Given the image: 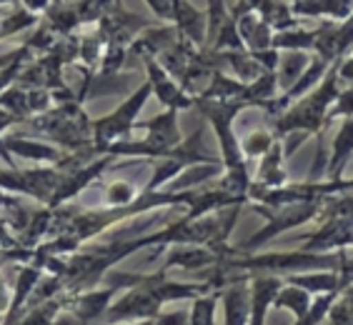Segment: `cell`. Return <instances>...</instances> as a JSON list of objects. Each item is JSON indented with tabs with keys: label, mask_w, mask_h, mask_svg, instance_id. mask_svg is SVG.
I'll return each instance as SVG.
<instances>
[{
	"label": "cell",
	"mask_w": 353,
	"mask_h": 325,
	"mask_svg": "<svg viewBox=\"0 0 353 325\" xmlns=\"http://www.w3.org/2000/svg\"><path fill=\"white\" fill-rule=\"evenodd\" d=\"M299 268H328L339 271V255H311V253H271V255H251V258H225L218 271H271L288 273Z\"/></svg>",
	"instance_id": "cell-3"
},
{
	"label": "cell",
	"mask_w": 353,
	"mask_h": 325,
	"mask_svg": "<svg viewBox=\"0 0 353 325\" xmlns=\"http://www.w3.org/2000/svg\"><path fill=\"white\" fill-rule=\"evenodd\" d=\"M58 180H61V170H0V188L6 190H15V193H26V196L41 198V200H48L53 198L55 188H58Z\"/></svg>",
	"instance_id": "cell-7"
},
{
	"label": "cell",
	"mask_w": 353,
	"mask_h": 325,
	"mask_svg": "<svg viewBox=\"0 0 353 325\" xmlns=\"http://www.w3.org/2000/svg\"><path fill=\"white\" fill-rule=\"evenodd\" d=\"M276 143V138L271 136V133H265V130H256V133H251V136L243 140V148H241V153L248 158H256V156H263V153H268L271 150V145Z\"/></svg>",
	"instance_id": "cell-21"
},
{
	"label": "cell",
	"mask_w": 353,
	"mask_h": 325,
	"mask_svg": "<svg viewBox=\"0 0 353 325\" xmlns=\"http://www.w3.org/2000/svg\"><path fill=\"white\" fill-rule=\"evenodd\" d=\"M273 305L276 308H288V311L296 315V318H303L308 311H311V293L301 291V288H293V285H288L285 291H281L279 295H276V300H273Z\"/></svg>",
	"instance_id": "cell-16"
},
{
	"label": "cell",
	"mask_w": 353,
	"mask_h": 325,
	"mask_svg": "<svg viewBox=\"0 0 353 325\" xmlns=\"http://www.w3.org/2000/svg\"><path fill=\"white\" fill-rule=\"evenodd\" d=\"M293 13H306V15H319L328 13L331 18H351L353 15V3H296L291 6Z\"/></svg>",
	"instance_id": "cell-17"
},
{
	"label": "cell",
	"mask_w": 353,
	"mask_h": 325,
	"mask_svg": "<svg viewBox=\"0 0 353 325\" xmlns=\"http://www.w3.org/2000/svg\"><path fill=\"white\" fill-rule=\"evenodd\" d=\"M238 30H241V35L245 38V43L251 45L253 55L263 53V48H268L273 43L271 28L265 25L263 21L259 23V18H256V15H243V18H241V23H238Z\"/></svg>",
	"instance_id": "cell-14"
},
{
	"label": "cell",
	"mask_w": 353,
	"mask_h": 325,
	"mask_svg": "<svg viewBox=\"0 0 353 325\" xmlns=\"http://www.w3.org/2000/svg\"><path fill=\"white\" fill-rule=\"evenodd\" d=\"M348 245H353V216H331L319 233H313L308 238V243L303 248H306V253H316L336 251V248L341 251Z\"/></svg>",
	"instance_id": "cell-8"
},
{
	"label": "cell",
	"mask_w": 353,
	"mask_h": 325,
	"mask_svg": "<svg viewBox=\"0 0 353 325\" xmlns=\"http://www.w3.org/2000/svg\"><path fill=\"white\" fill-rule=\"evenodd\" d=\"M0 148L6 150V153L8 150H13L15 156H21V158H33V160H55L58 165L68 158L58 148L41 145V143H35V140H26V138H6V140H0Z\"/></svg>",
	"instance_id": "cell-13"
},
{
	"label": "cell",
	"mask_w": 353,
	"mask_h": 325,
	"mask_svg": "<svg viewBox=\"0 0 353 325\" xmlns=\"http://www.w3.org/2000/svg\"><path fill=\"white\" fill-rule=\"evenodd\" d=\"M225 303V325H245L248 313H251V278L238 275L231 288L223 291Z\"/></svg>",
	"instance_id": "cell-11"
},
{
	"label": "cell",
	"mask_w": 353,
	"mask_h": 325,
	"mask_svg": "<svg viewBox=\"0 0 353 325\" xmlns=\"http://www.w3.org/2000/svg\"><path fill=\"white\" fill-rule=\"evenodd\" d=\"M341 63H333L328 73L323 75V83H321V88L316 93H311L308 98L299 103V105H293L285 116H281L279 120L273 123V138H283L293 130H301V133H321V130L326 128V118H328V110L336 101H339V70H341Z\"/></svg>",
	"instance_id": "cell-2"
},
{
	"label": "cell",
	"mask_w": 353,
	"mask_h": 325,
	"mask_svg": "<svg viewBox=\"0 0 353 325\" xmlns=\"http://www.w3.org/2000/svg\"><path fill=\"white\" fill-rule=\"evenodd\" d=\"M35 130H43L50 138H58L63 145L78 150L88 145V128L93 123L85 118L78 103H68L55 113H48L43 120H30Z\"/></svg>",
	"instance_id": "cell-4"
},
{
	"label": "cell",
	"mask_w": 353,
	"mask_h": 325,
	"mask_svg": "<svg viewBox=\"0 0 353 325\" xmlns=\"http://www.w3.org/2000/svg\"><path fill=\"white\" fill-rule=\"evenodd\" d=\"M251 278V325L265 323V311L281 293L283 280L279 275H248Z\"/></svg>",
	"instance_id": "cell-10"
},
{
	"label": "cell",
	"mask_w": 353,
	"mask_h": 325,
	"mask_svg": "<svg viewBox=\"0 0 353 325\" xmlns=\"http://www.w3.org/2000/svg\"><path fill=\"white\" fill-rule=\"evenodd\" d=\"M218 291L211 293L208 298H198L193 303V315H190V325H213V311H216Z\"/></svg>",
	"instance_id": "cell-22"
},
{
	"label": "cell",
	"mask_w": 353,
	"mask_h": 325,
	"mask_svg": "<svg viewBox=\"0 0 353 325\" xmlns=\"http://www.w3.org/2000/svg\"><path fill=\"white\" fill-rule=\"evenodd\" d=\"M133 200H136V188L125 180L110 185L108 196H105V205H110V208H128Z\"/></svg>",
	"instance_id": "cell-20"
},
{
	"label": "cell",
	"mask_w": 353,
	"mask_h": 325,
	"mask_svg": "<svg viewBox=\"0 0 353 325\" xmlns=\"http://www.w3.org/2000/svg\"><path fill=\"white\" fill-rule=\"evenodd\" d=\"M351 156H353V118H346L339 130V136H336V143H333L331 158H328L326 173L331 180H341L343 165H346Z\"/></svg>",
	"instance_id": "cell-12"
},
{
	"label": "cell",
	"mask_w": 353,
	"mask_h": 325,
	"mask_svg": "<svg viewBox=\"0 0 353 325\" xmlns=\"http://www.w3.org/2000/svg\"><path fill=\"white\" fill-rule=\"evenodd\" d=\"M285 283L301 288L306 293H339V275L336 273H321V275H288Z\"/></svg>",
	"instance_id": "cell-15"
},
{
	"label": "cell",
	"mask_w": 353,
	"mask_h": 325,
	"mask_svg": "<svg viewBox=\"0 0 353 325\" xmlns=\"http://www.w3.org/2000/svg\"><path fill=\"white\" fill-rule=\"evenodd\" d=\"M323 203H299V205H288V208H265V205H256L259 213H263L268 218V225H265L263 231H259L253 238H248L243 245H241V251H253V248H259V245L268 243L273 235H281V233L291 231L296 225H303L308 223L311 218L321 216L323 213Z\"/></svg>",
	"instance_id": "cell-5"
},
{
	"label": "cell",
	"mask_w": 353,
	"mask_h": 325,
	"mask_svg": "<svg viewBox=\"0 0 353 325\" xmlns=\"http://www.w3.org/2000/svg\"><path fill=\"white\" fill-rule=\"evenodd\" d=\"M143 61H145V65H148V73H150V88H156L158 90V98L168 105V110H176L178 108H190L193 105V98H188V95L183 93V90L178 88V85H173L170 83V75H165V70L158 65L153 58H150L148 53H143Z\"/></svg>",
	"instance_id": "cell-9"
},
{
	"label": "cell",
	"mask_w": 353,
	"mask_h": 325,
	"mask_svg": "<svg viewBox=\"0 0 353 325\" xmlns=\"http://www.w3.org/2000/svg\"><path fill=\"white\" fill-rule=\"evenodd\" d=\"M156 220H158V216H148V218H145V220H143L141 225H138V228H136V231H133V233L145 231V228H150V225L156 223ZM125 233H128V231H123V228H121V231H118V235H110V243H123V240L128 238V235H125Z\"/></svg>",
	"instance_id": "cell-23"
},
{
	"label": "cell",
	"mask_w": 353,
	"mask_h": 325,
	"mask_svg": "<svg viewBox=\"0 0 353 325\" xmlns=\"http://www.w3.org/2000/svg\"><path fill=\"white\" fill-rule=\"evenodd\" d=\"M336 300H339V293H326V295H321V298L311 305V311H308L301 320H296L293 325H319L321 320L331 313V308H333Z\"/></svg>",
	"instance_id": "cell-19"
},
{
	"label": "cell",
	"mask_w": 353,
	"mask_h": 325,
	"mask_svg": "<svg viewBox=\"0 0 353 325\" xmlns=\"http://www.w3.org/2000/svg\"><path fill=\"white\" fill-rule=\"evenodd\" d=\"M138 325H158V323H153V320H148V323H138Z\"/></svg>",
	"instance_id": "cell-24"
},
{
	"label": "cell",
	"mask_w": 353,
	"mask_h": 325,
	"mask_svg": "<svg viewBox=\"0 0 353 325\" xmlns=\"http://www.w3.org/2000/svg\"><path fill=\"white\" fill-rule=\"evenodd\" d=\"M306 63H308V55H303V53H291V55H285L283 61H279V68H281L279 83L281 85L291 90V81L293 78H299Z\"/></svg>",
	"instance_id": "cell-18"
},
{
	"label": "cell",
	"mask_w": 353,
	"mask_h": 325,
	"mask_svg": "<svg viewBox=\"0 0 353 325\" xmlns=\"http://www.w3.org/2000/svg\"><path fill=\"white\" fill-rule=\"evenodd\" d=\"M150 90H153L150 83H145V85L138 88V93L130 95L121 110H116V113H110V116L93 123V133H95L93 156H105V150L110 148V140H116L118 136H128L130 128H133V123H136L138 110L143 108V103H145V98L150 95Z\"/></svg>",
	"instance_id": "cell-6"
},
{
	"label": "cell",
	"mask_w": 353,
	"mask_h": 325,
	"mask_svg": "<svg viewBox=\"0 0 353 325\" xmlns=\"http://www.w3.org/2000/svg\"><path fill=\"white\" fill-rule=\"evenodd\" d=\"M165 273V271H163ZM163 273L161 275H143L138 288L125 295L118 305H113L110 311H105L108 320L116 318H156L158 308L165 300H178V298H190V295H201V293H211L213 283L203 285H178V283H165Z\"/></svg>",
	"instance_id": "cell-1"
}]
</instances>
